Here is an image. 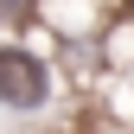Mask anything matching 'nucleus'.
<instances>
[{"mask_svg":"<svg viewBox=\"0 0 134 134\" xmlns=\"http://www.w3.org/2000/svg\"><path fill=\"white\" fill-rule=\"evenodd\" d=\"M45 90H51L45 64L32 51H19V45H0V102H7V109H38Z\"/></svg>","mask_w":134,"mask_h":134,"instance_id":"1","label":"nucleus"},{"mask_svg":"<svg viewBox=\"0 0 134 134\" xmlns=\"http://www.w3.org/2000/svg\"><path fill=\"white\" fill-rule=\"evenodd\" d=\"M26 13H32V0H0V19H7V26H13V19H26Z\"/></svg>","mask_w":134,"mask_h":134,"instance_id":"2","label":"nucleus"}]
</instances>
